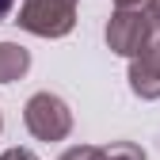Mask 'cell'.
I'll return each instance as SVG.
<instances>
[{"label":"cell","mask_w":160,"mask_h":160,"mask_svg":"<svg viewBox=\"0 0 160 160\" xmlns=\"http://www.w3.org/2000/svg\"><path fill=\"white\" fill-rule=\"evenodd\" d=\"M156 19H152V8H114L111 19H107V50L118 53V57H133L141 53L145 42L156 34Z\"/></svg>","instance_id":"obj_1"},{"label":"cell","mask_w":160,"mask_h":160,"mask_svg":"<svg viewBox=\"0 0 160 160\" xmlns=\"http://www.w3.org/2000/svg\"><path fill=\"white\" fill-rule=\"evenodd\" d=\"M23 122L34 141H65L72 133V111L61 95L53 92H34L23 107Z\"/></svg>","instance_id":"obj_2"},{"label":"cell","mask_w":160,"mask_h":160,"mask_svg":"<svg viewBox=\"0 0 160 160\" xmlns=\"http://www.w3.org/2000/svg\"><path fill=\"white\" fill-rule=\"evenodd\" d=\"M76 4L80 0H23L15 23L38 38H65L76 27Z\"/></svg>","instance_id":"obj_3"},{"label":"cell","mask_w":160,"mask_h":160,"mask_svg":"<svg viewBox=\"0 0 160 160\" xmlns=\"http://www.w3.org/2000/svg\"><path fill=\"white\" fill-rule=\"evenodd\" d=\"M130 92L137 99H160V31L130 57Z\"/></svg>","instance_id":"obj_4"},{"label":"cell","mask_w":160,"mask_h":160,"mask_svg":"<svg viewBox=\"0 0 160 160\" xmlns=\"http://www.w3.org/2000/svg\"><path fill=\"white\" fill-rule=\"evenodd\" d=\"M31 69V50H23L19 42H0V84L23 80Z\"/></svg>","instance_id":"obj_5"},{"label":"cell","mask_w":160,"mask_h":160,"mask_svg":"<svg viewBox=\"0 0 160 160\" xmlns=\"http://www.w3.org/2000/svg\"><path fill=\"white\" fill-rule=\"evenodd\" d=\"M99 160H149V156L137 141H111V145H99Z\"/></svg>","instance_id":"obj_6"},{"label":"cell","mask_w":160,"mask_h":160,"mask_svg":"<svg viewBox=\"0 0 160 160\" xmlns=\"http://www.w3.org/2000/svg\"><path fill=\"white\" fill-rule=\"evenodd\" d=\"M61 160H99V145H72L65 149Z\"/></svg>","instance_id":"obj_7"},{"label":"cell","mask_w":160,"mask_h":160,"mask_svg":"<svg viewBox=\"0 0 160 160\" xmlns=\"http://www.w3.org/2000/svg\"><path fill=\"white\" fill-rule=\"evenodd\" d=\"M0 160H38V156H34L31 149H8V152L0 156Z\"/></svg>","instance_id":"obj_8"},{"label":"cell","mask_w":160,"mask_h":160,"mask_svg":"<svg viewBox=\"0 0 160 160\" xmlns=\"http://www.w3.org/2000/svg\"><path fill=\"white\" fill-rule=\"evenodd\" d=\"M149 0H114V8H145Z\"/></svg>","instance_id":"obj_9"},{"label":"cell","mask_w":160,"mask_h":160,"mask_svg":"<svg viewBox=\"0 0 160 160\" xmlns=\"http://www.w3.org/2000/svg\"><path fill=\"white\" fill-rule=\"evenodd\" d=\"M12 8H15V0H0V23L12 15Z\"/></svg>","instance_id":"obj_10"},{"label":"cell","mask_w":160,"mask_h":160,"mask_svg":"<svg viewBox=\"0 0 160 160\" xmlns=\"http://www.w3.org/2000/svg\"><path fill=\"white\" fill-rule=\"evenodd\" d=\"M149 8H152V19H156V27H160V0H149Z\"/></svg>","instance_id":"obj_11"},{"label":"cell","mask_w":160,"mask_h":160,"mask_svg":"<svg viewBox=\"0 0 160 160\" xmlns=\"http://www.w3.org/2000/svg\"><path fill=\"white\" fill-rule=\"evenodd\" d=\"M0 130H4V114H0Z\"/></svg>","instance_id":"obj_12"}]
</instances>
